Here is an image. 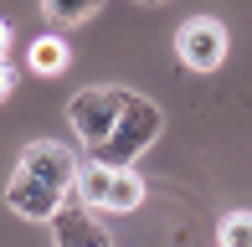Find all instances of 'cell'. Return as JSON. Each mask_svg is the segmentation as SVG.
<instances>
[{"instance_id":"cell-13","label":"cell","mask_w":252,"mask_h":247,"mask_svg":"<svg viewBox=\"0 0 252 247\" xmlns=\"http://www.w3.org/2000/svg\"><path fill=\"white\" fill-rule=\"evenodd\" d=\"M5 41H10V26L0 21V62H5Z\"/></svg>"},{"instance_id":"cell-7","label":"cell","mask_w":252,"mask_h":247,"mask_svg":"<svg viewBox=\"0 0 252 247\" xmlns=\"http://www.w3.org/2000/svg\"><path fill=\"white\" fill-rule=\"evenodd\" d=\"M108 190H113V170H108V165L88 160L83 170H77V201H83L88 211H93V206L108 211Z\"/></svg>"},{"instance_id":"cell-5","label":"cell","mask_w":252,"mask_h":247,"mask_svg":"<svg viewBox=\"0 0 252 247\" xmlns=\"http://www.w3.org/2000/svg\"><path fill=\"white\" fill-rule=\"evenodd\" d=\"M5 206L16 211V216H26V221H52L57 211L67 206V196H57L52 185H41V181H31L26 170H16L10 185H5Z\"/></svg>"},{"instance_id":"cell-9","label":"cell","mask_w":252,"mask_h":247,"mask_svg":"<svg viewBox=\"0 0 252 247\" xmlns=\"http://www.w3.org/2000/svg\"><path fill=\"white\" fill-rule=\"evenodd\" d=\"M41 16H47L57 31H62V26H83V21L98 16V0H47Z\"/></svg>"},{"instance_id":"cell-1","label":"cell","mask_w":252,"mask_h":247,"mask_svg":"<svg viewBox=\"0 0 252 247\" xmlns=\"http://www.w3.org/2000/svg\"><path fill=\"white\" fill-rule=\"evenodd\" d=\"M159 129H165L159 103H155V98H144V93H129V108H124L119 129L108 134V144H98V150H93V160L108 165V170H134V160L159 139Z\"/></svg>"},{"instance_id":"cell-6","label":"cell","mask_w":252,"mask_h":247,"mask_svg":"<svg viewBox=\"0 0 252 247\" xmlns=\"http://www.w3.org/2000/svg\"><path fill=\"white\" fill-rule=\"evenodd\" d=\"M52 247H113V237L93 211L77 201V206H62L52 216Z\"/></svg>"},{"instance_id":"cell-2","label":"cell","mask_w":252,"mask_h":247,"mask_svg":"<svg viewBox=\"0 0 252 247\" xmlns=\"http://www.w3.org/2000/svg\"><path fill=\"white\" fill-rule=\"evenodd\" d=\"M124 108H129V88H83V93H72V103H67V124H72V134L88 150H98V144H108V134L119 129Z\"/></svg>"},{"instance_id":"cell-11","label":"cell","mask_w":252,"mask_h":247,"mask_svg":"<svg viewBox=\"0 0 252 247\" xmlns=\"http://www.w3.org/2000/svg\"><path fill=\"white\" fill-rule=\"evenodd\" d=\"M216 242H221V247H252V211H232V216H221Z\"/></svg>"},{"instance_id":"cell-4","label":"cell","mask_w":252,"mask_h":247,"mask_svg":"<svg viewBox=\"0 0 252 247\" xmlns=\"http://www.w3.org/2000/svg\"><path fill=\"white\" fill-rule=\"evenodd\" d=\"M175 52L190 72H216L226 62V26L216 16H190L175 36Z\"/></svg>"},{"instance_id":"cell-8","label":"cell","mask_w":252,"mask_h":247,"mask_svg":"<svg viewBox=\"0 0 252 247\" xmlns=\"http://www.w3.org/2000/svg\"><path fill=\"white\" fill-rule=\"evenodd\" d=\"M67 57H72V52H67L62 36H36L31 41V72H41V77H57L67 67Z\"/></svg>"},{"instance_id":"cell-10","label":"cell","mask_w":252,"mask_h":247,"mask_svg":"<svg viewBox=\"0 0 252 247\" xmlns=\"http://www.w3.org/2000/svg\"><path fill=\"white\" fill-rule=\"evenodd\" d=\"M144 201V181L139 170H113V190H108V211H134Z\"/></svg>"},{"instance_id":"cell-3","label":"cell","mask_w":252,"mask_h":247,"mask_svg":"<svg viewBox=\"0 0 252 247\" xmlns=\"http://www.w3.org/2000/svg\"><path fill=\"white\" fill-rule=\"evenodd\" d=\"M16 170H26L31 181H41V185H52L57 196H67V190H77V170H83V165L72 160L67 144H57V139H31L26 150H21V165H16Z\"/></svg>"},{"instance_id":"cell-12","label":"cell","mask_w":252,"mask_h":247,"mask_svg":"<svg viewBox=\"0 0 252 247\" xmlns=\"http://www.w3.org/2000/svg\"><path fill=\"white\" fill-rule=\"evenodd\" d=\"M10 83H16V77H10V67H5V62H0V98H5V93H10Z\"/></svg>"}]
</instances>
